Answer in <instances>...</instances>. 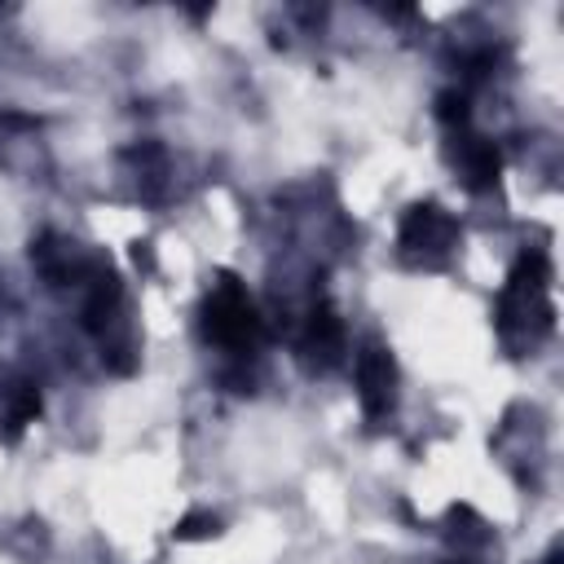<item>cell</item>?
Returning a JSON list of instances; mask_svg holds the SVG:
<instances>
[{
    "label": "cell",
    "mask_w": 564,
    "mask_h": 564,
    "mask_svg": "<svg viewBox=\"0 0 564 564\" xmlns=\"http://www.w3.org/2000/svg\"><path fill=\"white\" fill-rule=\"evenodd\" d=\"M494 330L511 352L538 348L555 330V304H551V260L538 247H524L494 300Z\"/></svg>",
    "instance_id": "cell-1"
},
{
    "label": "cell",
    "mask_w": 564,
    "mask_h": 564,
    "mask_svg": "<svg viewBox=\"0 0 564 564\" xmlns=\"http://www.w3.org/2000/svg\"><path fill=\"white\" fill-rule=\"evenodd\" d=\"M198 326H203V339L225 348V352H251L256 339H260V313L247 295V286L225 269L216 273V282L207 286L203 295V308H198Z\"/></svg>",
    "instance_id": "cell-2"
},
{
    "label": "cell",
    "mask_w": 564,
    "mask_h": 564,
    "mask_svg": "<svg viewBox=\"0 0 564 564\" xmlns=\"http://www.w3.org/2000/svg\"><path fill=\"white\" fill-rule=\"evenodd\" d=\"M458 242V216L445 212L441 203L423 198L414 207H405L401 229H397V247L405 260L414 264H441Z\"/></svg>",
    "instance_id": "cell-3"
},
{
    "label": "cell",
    "mask_w": 564,
    "mask_h": 564,
    "mask_svg": "<svg viewBox=\"0 0 564 564\" xmlns=\"http://www.w3.org/2000/svg\"><path fill=\"white\" fill-rule=\"evenodd\" d=\"M357 397L366 419H383L397 405V361L379 339H370L357 352Z\"/></svg>",
    "instance_id": "cell-4"
},
{
    "label": "cell",
    "mask_w": 564,
    "mask_h": 564,
    "mask_svg": "<svg viewBox=\"0 0 564 564\" xmlns=\"http://www.w3.org/2000/svg\"><path fill=\"white\" fill-rule=\"evenodd\" d=\"M344 317L335 313V304H313V313H308V322H304V335H300V357H304V366H313V370H330V366H339V357H344Z\"/></svg>",
    "instance_id": "cell-5"
},
{
    "label": "cell",
    "mask_w": 564,
    "mask_h": 564,
    "mask_svg": "<svg viewBox=\"0 0 564 564\" xmlns=\"http://www.w3.org/2000/svg\"><path fill=\"white\" fill-rule=\"evenodd\" d=\"M454 167H458V176H463V185L467 189H494L498 185V172H502V154H498V145L494 141H485V137H471L467 128L463 132H454Z\"/></svg>",
    "instance_id": "cell-6"
},
{
    "label": "cell",
    "mask_w": 564,
    "mask_h": 564,
    "mask_svg": "<svg viewBox=\"0 0 564 564\" xmlns=\"http://www.w3.org/2000/svg\"><path fill=\"white\" fill-rule=\"evenodd\" d=\"M0 401H4V419H9V427H13V432H22L26 423H35V419H40V388H35L31 379L9 383V388L0 392Z\"/></svg>",
    "instance_id": "cell-7"
},
{
    "label": "cell",
    "mask_w": 564,
    "mask_h": 564,
    "mask_svg": "<svg viewBox=\"0 0 564 564\" xmlns=\"http://www.w3.org/2000/svg\"><path fill=\"white\" fill-rule=\"evenodd\" d=\"M436 119H441L449 132H463L467 119H471V110H467V93H458V88L436 93Z\"/></svg>",
    "instance_id": "cell-8"
},
{
    "label": "cell",
    "mask_w": 564,
    "mask_h": 564,
    "mask_svg": "<svg viewBox=\"0 0 564 564\" xmlns=\"http://www.w3.org/2000/svg\"><path fill=\"white\" fill-rule=\"evenodd\" d=\"M216 533H220V520H216L212 511H189V516L176 520V529H172L176 542H207V538H216Z\"/></svg>",
    "instance_id": "cell-9"
},
{
    "label": "cell",
    "mask_w": 564,
    "mask_h": 564,
    "mask_svg": "<svg viewBox=\"0 0 564 564\" xmlns=\"http://www.w3.org/2000/svg\"><path fill=\"white\" fill-rule=\"evenodd\" d=\"M132 260H137V269H154V251H150V242H132Z\"/></svg>",
    "instance_id": "cell-10"
},
{
    "label": "cell",
    "mask_w": 564,
    "mask_h": 564,
    "mask_svg": "<svg viewBox=\"0 0 564 564\" xmlns=\"http://www.w3.org/2000/svg\"><path fill=\"white\" fill-rule=\"evenodd\" d=\"M542 564H560V546H551V551H546V560H542Z\"/></svg>",
    "instance_id": "cell-11"
}]
</instances>
